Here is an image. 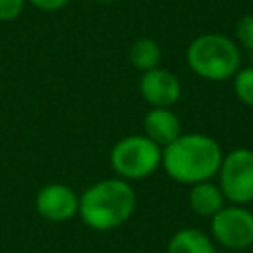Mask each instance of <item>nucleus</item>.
<instances>
[{
  "label": "nucleus",
  "mask_w": 253,
  "mask_h": 253,
  "mask_svg": "<svg viewBox=\"0 0 253 253\" xmlns=\"http://www.w3.org/2000/svg\"><path fill=\"white\" fill-rule=\"evenodd\" d=\"M223 150L219 142L204 132H182L162 148L164 172L178 184H198L211 180L221 164Z\"/></svg>",
  "instance_id": "nucleus-1"
},
{
  "label": "nucleus",
  "mask_w": 253,
  "mask_h": 253,
  "mask_svg": "<svg viewBox=\"0 0 253 253\" xmlns=\"http://www.w3.org/2000/svg\"><path fill=\"white\" fill-rule=\"evenodd\" d=\"M136 210V192L130 182L115 176L105 178L79 194L81 221L93 231H113L126 223Z\"/></svg>",
  "instance_id": "nucleus-2"
},
{
  "label": "nucleus",
  "mask_w": 253,
  "mask_h": 253,
  "mask_svg": "<svg viewBox=\"0 0 253 253\" xmlns=\"http://www.w3.org/2000/svg\"><path fill=\"white\" fill-rule=\"evenodd\" d=\"M186 63L206 81H227L241 67V47L225 34L206 32L188 43Z\"/></svg>",
  "instance_id": "nucleus-3"
},
{
  "label": "nucleus",
  "mask_w": 253,
  "mask_h": 253,
  "mask_svg": "<svg viewBox=\"0 0 253 253\" xmlns=\"http://www.w3.org/2000/svg\"><path fill=\"white\" fill-rule=\"evenodd\" d=\"M109 162L119 178L126 182L144 180L162 166V146L146 134H128L113 144Z\"/></svg>",
  "instance_id": "nucleus-4"
},
{
  "label": "nucleus",
  "mask_w": 253,
  "mask_h": 253,
  "mask_svg": "<svg viewBox=\"0 0 253 253\" xmlns=\"http://www.w3.org/2000/svg\"><path fill=\"white\" fill-rule=\"evenodd\" d=\"M217 186L229 204L247 206L253 202V150L233 148L223 154L217 170Z\"/></svg>",
  "instance_id": "nucleus-5"
},
{
  "label": "nucleus",
  "mask_w": 253,
  "mask_h": 253,
  "mask_svg": "<svg viewBox=\"0 0 253 253\" xmlns=\"http://www.w3.org/2000/svg\"><path fill=\"white\" fill-rule=\"evenodd\" d=\"M210 231L213 241L225 249H247L253 245V211L247 206H223L210 217Z\"/></svg>",
  "instance_id": "nucleus-6"
},
{
  "label": "nucleus",
  "mask_w": 253,
  "mask_h": 253,
  "mask_svg": "<svg viewBox=\"0 0 253 253\" xmlns=\"http://www.w3.org/2000/svg\"><path fill=\"white\" fill-rule=\"evenodd\" d=\"M36 211L53 223L67 221L79 211V194L61 182H49L36 194Z\"/></svg>",
  "instance_id": "nucleus-7"
},
{
  "label": "nucleus",
  "mask_w": 253,
  "mask_h": 253,
  "mask_svg": "<svg viewBox=\"0 0 253 253\" xmlns=\"http://www.w3.org/2000/svg\"><path fill=\"white\" fill-rule=\"evenodd\" d=\"M138 91L150 107L172 109L182 97V83L176 73L158 65L140 73Z\"/></svg>",
  "instance_id": "nucleus-8"
},
{
  "label": "nucleus",
  "mask_w": 253,
  "mask_h": 253,
  "mask_svg": "<svg viewBox=\"0 0 253 253\" xmlns=\"http://www.w3.org/2000/svg\"><path fill=\"white\" fill-rule=\"evenodd\" d=\"M142 134L164 148L182 134V121L172 109L150 107V111L142 119Z\"/></svg>",
  "instance_id": "nucleus-9"
},
{
  "label": "nucleus",
  "mask_w": 253,
  "mask_h": 253,
  "mask_svg": "<svg viewBox=\"0 0 253 253\" xmlns=\"http://www.w3.org/2000/svg\"><path fill=\"white\" fill-rule=\"evenodd\" d=\"M225 202L227 200H225L221 188L217 186V182L204 180V182H198V184H192L190 186L188 206L200 217H211V215H215L225 206Z\"/></svg>",
  "instance_id": "nucleus-10"
},
{
  "label": "nucleus",
  "mask_w": 253,
  "mask_h": 253,
  "mask_svg": "<svg viewBox=\"0 0 253 253\" xmlns=\"http://www.w3.org/2000/svg\"><path fill=\"white\" fill-rule=\"evenodd\" d=\"M166 253H217L213 239L196 229V227H182L172 233L166 245Z\"/></svg>",
  "instance_id": "nucleus-11"
},
{
  "label": "nucleus",
  "mask_w": 253,
  "mask_h": 253,
  "mask_svg": "<svg viewBox=\"0 0 253 253\" xmlns=\"http://www.w3.org/2000/svg\"><path fill=\"white\" fill-rule=\"evenodd\" d=\"M128 61L140 73L142 71H148V69H154L162 61V49H160V45L154 40H150V38H138L130 45V49H128Z\"/></svg>",
  "instance_id": "nucleus-12"
},
{
  "label": "nucleus",
  "mask_w": 253,
  "mask_h": 253,
  "mask_svg": "<svg viewBox=\"0 0 253 253\" xmlns=\"http://www.w3.org/2000/svg\"><path fill=\"white\" fill-rule=\"evenodd\" d=\"M233 79V93L245 105L253 109V65L239 67Z\"/></svg>",
  "instance_id": "nucleus-13"
},
{
  "label": "nucleus",
  "mask_w": 253,
  "mask_h": 253,
  "mask_svg": "<svg viewBox=\"0 0 253 253\" xmlns=\"http://www.w3.org/2000/svg\"><path fill=\"white\" fill-rule=\"evenodd\" d=\"M235 43L247 53L253 51V14H245L235 24Z\"/></svg>",
  "instance_id": "nucleus-14"
},
{
  "label": "nucleus",
  "mask_w": 253,
  "mask_h": 253,
  "mask_svg": "<svg viewBox=\"0 0 253 253\" xmlns=\"http://www.w3.org/2000/svg\"><path fill=\"white\" fill-rule=\"evenodd\" d=\"M26 0H0V22H14L22 16Z\"/></svg>",
  "instance_id": "nucleus-15"
},
{
  "label": "nucleus",
  "mask_w": 253,
  "mask_h": 253,
  "mask_svg": "<svg viewBox=\"0 0 253 253\" xmlns=\"http://www.w3.org/2000/svg\"><path fill=\"white\" fill-rule=\"evenodd\" d=\"M26 2L42 12H57V10L65 8L71 0H26Z\"/></svg>",
  "instance_id": "nucleus-16"
},
{
  "label": "nucleus",
  "mask_w": 253,
  "mask_h": 253,
  "mask_svg": "<svg viewBox=\"0 0 253 253\" xmlns=\"http://www.w3.org/2000/svg\"><path fill=\"white\" fill-rule=\"evenodd\" d=\"M95 2H99V4H115L119 0H95Z\"/></svg>",
  "instance_id": "nucleus-17"
},
{
  "label": "nucleus",
  "mask_w": 253,
  "mask_h": 253,
  "mask_svg": "<svg viewBox=\"0 0 253 253\" xmlns=\"http://www.w3.org/2000/svg\"><path fill=\"white\" fill-rule=\"evenodd\" d=\"M249 61H251V65H253V51H249Z\"/></svg>",
  "instance_id": "nucleus-18"
}]
</instances>
